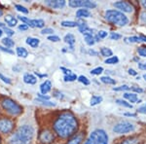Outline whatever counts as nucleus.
Returning <instances> with one entry per match:
<instances>
[{
  "label": "nucleus",
  "instance_id": "1",
  "mask_svg": "<svg viewBox=\"0 0 146 144\" xmlns=\"http://www.w3.org/2000/svg\"><path fill=\"white\" fill-rule=\"evenodd\" d=\"M78 122L74 115L70 112H63L58 116L54 124V129L58 136L67 138L72 136L77 131Z\"/></svg>",
  "mask_w": 146,
  "mask_h": 144
},
{
  "label": "nucleus",
  "instance_id": "2",
  "mask_svg": "<svg viewBox=\"0 0 146 144\" xmlns=\"http://www.w3.org/2000/svg\"><path fill=\"white\" fill-rule=\"evenodd\" d=\"M34 135L33 127L28 125L19 127L15 133L12 134L9 143L10 144H30Z\"/></svg>",
  "mask_w": 146,
  "mask_h": 144
},
{
  "label": "nucleus",
  "instance_id": "3",
  "mask_svg": "<svg viewBox=\"0 0 146 144\" xmlns=\"http://www.w3.org/2000/svg\"><path fill=\"white\" fill-rule=\"evenodd\" d=\"M105 19L109 23H114V25L124 27L129 23V20L123 13L116 10H108L105 13Z\"/></svg>",
  "mask_w": 146,
  "mask_h": 144
},
{
  "label": "nucleus",
  "instance_id": "4",
  "mask_svg": "<svg viewBox=\"0 0 146 144\" xmlns=\"http://www.w3.org/2000/svg\"><path fill=\"white\" fill-rule=\"evenodd\" d=\"M84 144H108V136L102 129H96Z\"/></svg>",
  "mask_w": 146,
  "mask_h": 144
},
{
  "label": "nucleus",
  "instance_id": "5",
  "mask_svg": "<svg viewBox=\"0 0 146 144\" xmlns=\"http://www.w3.org/2000/svg\"><path fill=\"white\" fill-rule=\"evenodd\" d=\"M1 105L7 112L10 113L11 115H14V116L20 115L21 113L23 112L22 106L16 102L15 100H11V98H3V100H1Z\"/></svg>",
  "mask_w": 146,
  "mask_h": 144
},
{
  "label": "nucleus",
  "instance_id": "6",
  "mask_svg": "<svg viewBox=\"0 0 146 144\" xmlns=\"http://www.w3.org/2000/svg\"><path fill=\"white\" fill-rule=\"evenodd\" d=\"M135 129V126L129 122H122L117 124L113 127V131L116 133H127L133 131Z\"/></svg>",
  "mask_w": 146,
  "mask_h": 144
},
{
  "label": "nucleus",
  "instance_id": "7",
  "mask_svg": "<svg viewBox=\"0 0 146 144\" xmlns=\"http://www.w3.org/2000/svg\"><path fill=\"white\" fill-rule=\"evenodd\" d=\"M14 129V122L8 118H1L0 119V133H10Z\"/></svg>",
  "mask_w": 146,
  "mask_h": 144
},
{
  "label": "nucleus",
  "instance_id": "8",
  "mask_svg": "<svg viewBox=\"0 0 146 144\" xmlns=\"http://www.w3.org/2000/svg\"><path fill=\"white\" fill-rule=\"evenodd\" d=\"M69 6L72 7V8L83 7V8L93 9V8H96V4L95 2L89 1V0H71V1H69Z\"/></svg>",
  "mask_w": 146,
  "mask_h": 144
},
{
  "label": "nucleus",
  "instance_id": "9",
  "mask_svg": "<svg viewBox=\"0 0 146 144\" xmlns=\"http://www.w3.org/2000/svg\"><path fill=\"white\" fill-rule=\"evenodd\" d=\"M54 139H55V135L49 129H45L39 134V140L43 144H50L53 142Z\"/></svg>",
  "mask_w": 146,
  "mask_h": 144
},
{
  "label": "nucleus",
  "instance_id": "10",
  "mask_svg": "<svg viewBox=\"0 0 146 144\" xmlns=\"http://www.w3.org/2000/svg\"><path fill=\"white\" fill-rule=\"evenodd\" d=\"M114 6L116 7L117 9H119V10H121V11H123V12H127V13H131V12L133 11V5H131L129 2H127V1L115 2Z\"/></svg>",
  "mask_w": 146,
  "mask_h": 144
},
{
  "label": "nucleus",
  "instance_id": "11",
  "mask_svg": "<svg viewBox=\"0 0 146 144\" xmlns=\"http://www.w3.org/2000/svg\"><path fill=\"white\" fill-rule=\"evenodd\" d=\"M45 4L53 9H60L65 6L64 0H47L45 1Z\"/></svg>",
  "mask_w": 146,
  "mask_h": 144
},
{
  "label": "nucleus",
  "instance_id": "12",
  "mask_svg": "<svg viewBox=\"0 0 146 144\" xmlns=\"http://www.w3.org/2000/svg\"><path fill=\"white\" fill-rule=\"evenodd\" d=\"M51 90H52V83L49 80H47L44 83H42L41 86H40V91H41V93L43 94H48Z\"/></svg>",
  "mask_w": 146,
  "mask_h": 144
},
{
  "label": "nucleus",
  "instance_id": "13",
  "mask_svg": "<svg viewBox=\"0 0 146 144\" xmlns=\"http://www.w3.org/2000/svg\"><path fill=\"white\" fill-rule=\"evenodd\" d=\"M23 81H25V83H27V84L34 85V84H36L37 79L34 75L29 74V73H27V74L23 75Z\"/></svg>",
  "mask_w": 146,
  "mask_h": 144
},
{
  "label": "nucleus",
  "instance_id": "14",
  "mask_svg": "<svg viewBox=\"0 0 146 144\" xmlns=\"http://www.w3.org/2000/svg\"><path fill=\"white\" fill-rule=\"evenodd\" d=\"M5 22L9 27H16L18 23V19L15 18L14 16L12 15H6L5 16Z\"/></svg>",
  "mask_w": 146,
  "mask_h": 144
},
{
  "label": "nucleus",
  "instance_id": "15",
  "mask_svg": "<svg viewBox=\"0 0 146 144\" xmlns=\"http://www.w3.org/2000/svg\"><path fill=\"white\" fill-rule=\"evenodd\" d=\"M82 140H83V133H79L74 135L72 138H70L67 144H80Z\"/></svg>",
  "mask_w": 146,
  "mask_h": 144
},
{
  "label": "nucleus",
  "instance_id": "16",
  "mask_svg": "<svg viewBox=\"0 0 146 144\" xmlns=\"http://www.w3.org/2000/svg\"><path fill=\"white\" fill-rule=\"evenodd\" d=\"M91 16V13L89 10L87 9H79L78 11L76 12V17L78 19H81V18H88Z\"/></svg>",
  "mask_w": 146,
  "mask_h": 144
},
{
  "label": "nucleus",
  "instance_id": "17",
  "mask_svg": "<svg viewBox=\"0 0 146 144\" xmlns=\"http://www.w3.org/2000/svg\"><path fill=\"white\" fill-rule=\"evenodd\" d=\"M45 25V22L43 20H31L30 21V27H39L42 28Z\"/></svg>",
  "mask_w": 146,
  "mask_h": 144
},
{
  "label": "nucleus",
  "instance_id": "18",
  "mask_svg": "<svg viewBox=\"0 0 146 144\" xmlns=\"http://www.w3.org/2000/svg\"><path fill=\"white\" fill-rule=\"evenodd\" d=\"M39 43H40V41H39V39H37V38L28 37V38L27 39V44L29 45V46L32 47V48H37Z\"/></svg>",
  "mask_w": 146,
  "mask_h": 144
},
{
  "label": "nucleus",
  "instance_id": "19",
  "mask_svg": "<svg viewBox=\"0 0 146 144\" xmlns=\"http://www.w3.org/2000/svg\"><path fill=\"white\" fill-rule=\"evenodd\" d=\"M64 42L65 43H67L68 45H70L72 48V45L75 43V37L74 35L71 34V33H68L64 36Z\"/></svg>",
  "mask_w": 146,
  "mask_h": 144
},
{
  "label": "nucleus",
  "instance_id": "20",
  "mask_svg": "<svg viewBox=\"0 0 146 144\" xmlns=\"http://www.w3.org/2000/svg\"><path fill=\"white\" fill-rule=\"evenodd\" d=\"M124 98H127L129 101H131V102H136V101L138 100L137 98V96H136L135 94H129V93H126L124 94Z\"/></svg>",
  "mask_w": 146,
  "mask_h": 144
},
{
  "label": "nucleus",
  "instance_id": "21",
  "mask_svg": "<svg viewBox=\"0 0 146 144\" xmlns=\"http://www.w3.org/2000/svg\"><path fill=\"white\" fill-rule=\"evenodd\" d=\"M16 52H17V55L20 56V58H27L28 55L27 51L25 50L23 47H18Z\"/></svg>",
  "mask_w": 146,
  "mask_h": 144
},
{
  "label": "nucleus",
  "instance_id": "22",
  "mask_svg": "<svg viewBox=\"0 0 146 144\" xmlns=\"http://www.w3.org/2000/svg\"><path fill=\"white\" fill-rule=\"evenodd\" d=\"M2 43H3V45H5L7 48H11V47H14V45H15L14 40H12L11 38H9V37H6V38L2 39Z\"/></svg>",
  "mask_w": 146,
  "mask_h": 144
},
{
  "label": "nucleus",
  "instance_id": "23",
  "mask_svg": "<svg viewBox=\"0 0 146 144\" xmlns=\"http://www.w3.org/2000/svg\"><path fill=\"white\" fill-rule=\"evenodd\" d=\"M62 25L63 27H78V23L70 22V21H63L62 23Z\"/></svg>",
  "mask_w": 146,
  "mask_h": 144
},
{
  "label": "nucleus",
  "instance_id": "24",
  "mask_svg": "<svg viewBox=\"0 0 146 144\" xmlns=\"http://www.w3.org/2000/svg\"><path fill=\"white\" fill-rule=\"evenodd\" d=\"M101 82H103V83L105 84H109V85H115L116 84V82H115L114 79H112V78L108 77V76H103L100 78Z\"/></svg>",
  "mask_w": 146,
  "mask_h": 144
},
{
  "label": "nucleus",
  "instance_id": "25",
  "mask_svg": "<svg viewBox=\"0 0 146 144\" xmlns=\"http://www.w3.org/2000/svg\"><path fill=\"white\" fill-rule=\"evenodd\" d=\"M101 101H102V98L101 96H92L91 98V105H96L98 104V103H100Z\"/></svg>",
  "mask_w": 146,
  "mask_h": 144
},
{
  "label": "nucleus",
  "instance_id": "26",
  "mask_svg": "<svg viewBox=\"0 0 146 144\" xmlns=\"http://www.w3.org/2000/svg\"><path fill=\"white\" fill-rule=\"evenodd\" d=\"M138 143H139V140H138V138L131 137V138L126 139V140H124L123 142H121L120 144H138Z\"/></svg>",
  "mask_w": 146,
  "mask_h": 144
},
{
  "label": "nucleus",
  "instance_id": "27",
  "mask_svg": "<svg viewBox=\"0 0 146 144\" xmlns=\"http://www.w3.org/2000/svg\"><path fill=\"white\" fill-rule=\"evenodd\" d=\"M100 53L103 56H110V58H111V56H112V51L108 48H101Z\"/></svg>",
  "mask_w": 146,
  "mask_h": 144
},
{
  "label": "nucleus",
  "instance_id": "28",
  "mask_svg": "<svg viewBox=\"0 0 146 144\" xmlns=\"http://www.w3.org/2000/svg\"><path fill=\"white\" fill-rule=\"evenodd\" d=\"M118 61L119 58L117 56H111V58H107L105 60V63H107V64H115V63H118Z\"/></svg>",
  "mask_w": 146,
  "mask_h": 144
},
{
  "label": "nucleus",
  "instance_id": "29",
  "mask_svg": "<svg viewBox=\"0 0 146 144\" xmlns=\"http://www.w3.org/2000/svg\"><path fill=\"white\" fill-rule=\"evenodd\" d=\"M85 40H86V43L88 45H90V46H93L96 42L95 38L93 37V35H87V36L85 37Z\"/></svg>",
  "mask_w": 146,
  "mask_h": 144
},
{
  "label": "nucleus",
  "instance_id": "30",
  "mask_svg": "<svg viewBox=\"0 0 146 144\" xmlns=\"http://www.w3.org/2000/svg\"><path fill=\"white\" fill-rule=\"evenodd\" d=\"M116 102L118 103L119 105H122V106H125V107H128V108H133V105L129 104V103H128L127 101H125L123 100H117Z\"/></svg>",
  "mask_w": 146,
  "mask_h": 144
},
{
  "label": "nucleus",
  "instance_id": "31",
  "mask_svg": "<svg viewBox=\"0 0 146 144\" xmlns=\"http://www.w3.org/2000/svg\"><path fill=\"white\" fill-rule=\"evenodd\" d=\"M77 79V76L75 74H69V75H65L64 76V81H66V82H72V81H74V80H76Z\"/></svg>",
  "mask_w": 146,
  "mask_h": 144
},
{
  "label": "nucleus",
  "instance_id": "32",
  "mask_svg": "<svg viewBox=\"0 0 146 144\" xmlns=\"http://www.w3.org/2000/svg\"><path fill=\"white\" fill-rule=\"evenodd\" d=\"M18 20H20V21H22L23 23H25V25H27L29 27V25H30V21L31 20H29L28 18L27 17H23V16H18Z\"/></svg>",
  "mask_w": 146,
  "mask_h": 144
},
{
  "label": "nucleus",
  "instance_id": "33",
  "mask_svg": "<svg viewBox=\"0 0 146 144\" xmlns=\"http://www.w3.org/2000/svg\"><path fill=\"white\" fill-rule=\"evenodd\" d=\"M78 80H79V82H81V83H83L84 85H86V86H88L89 84H90V81H89V79L87 77H85V76H79L78 77Z\"/></svg>",
  "mask_w": 146,
  "mask_h": 144
},
{
  "label": "nucleus",
  "instance_id": "34",
  "mask_svg": "<svg viewBox=\"0 0 146 144\" xmlns=\"http://www.w3.org/2000/svg\"><path fill=\"white\" fill-rule=\"evenodd\" d=\"M16 7V9L19 11V12H22V13H23V14H27L28 13V10L25 7H23V6H22V5H19V4H17V5L15 6Z\"/></svg>",
  "mask_w": 146,
  "mask_h": 144
},
{
  "label": "nucleus",
  "instance_id": "35",
  "mask_svg": "<svg viewBox=\"0 0 146 144\" xmlns=\"http://www.w3.org/2000/svg\"><path fill=\"white\" fill-rule=\"evenodd\" d=\"M36 101H38L39 103H41V104H43V105H46V106H55V103H53V102H50V101H48V100H36Z\"/></svg>",
  "mask_w": 146,
  "mask_h": 144
},
{
  "label": "nucleus",
  "instance_id": "36",
  "mask_svg": "<svg viewBox=\"0 0 146 144\" xmlns=\"http://www.w3.org/2000/svg\"><path fill=\"white\" fill-rule=\"evenodd\" d=\"M102 71H103V68L102 67H96V68H95V69L92 70L91 74H93V75H100Z\"/></svg>",
  "mask_w": 146,
  "mask_h": 144
},
{
  "label": "nucleus",
  "instance_id": "37",
  "mask_svg": "<svg viewBox=\"0 0 146 144\" xmlns=\"http://www.w3.org/2000/svg\"><path fill=\"white\" fill-rule=\"evenodd\" d=\"M129 86H127V85H123V86H120L118 88H113V91H116V92H119V91H127V90H129Z\"/></svg>",
  "mask_w": 146,
  "mask_h": 144
},
{
  "label": "nucleus",
  "instance_id": "38",
  "mask_svg": "<svg viewBox=\"0 0 146 144\" xmlns=\"http://www.w3.org/2000/svg\"><path fill=\"white\" fill-rule=\"evenodd\" d=\"M126 41L127 42H131V43H135V42H139L140 39H139V37H137V36H133V37H129V38H127Z\"/></svg>",
  "mask_w": 146,
  "mask_h": 144
},
{
  "label": "nucleus",
  "instance_id": "39",
  "mask_svg": "<svg viewBox=\"0 0 146 144\" xmlns=\"http://www.w3.org/2000/svg\"><path fill=\"white\" fill-rule=\"evenodd\" d=\"M41 33L42 34H53L54 33V29H52V28H49V27L44 28V29L41 31Z\"/></svg>",
  "mask_w": 146,
  "mask_h": 144
},
{
  "label": "nucleus",
  "instance_id": "40",
  "mask_svg": "<svg viewBox=\"0 0 146 144\" xmlns=\"http://www.w3.org/2000/svg\"><path fill=\"white\" fill-rule=\"evenodd\" d=\"M0 79H1L2 81L4 82V83H6V84H11V80L9 79L8 77H6V76H4L3 74H1V73H0Z\"/></svg>",
  "mask_w": 146,
  "mask_h": 144
},
{
  "label": "nucleus",
  "instance_id": "41",
  "mask_svg": "<svg viewBox=\"0 0 146 144\" xmlns=\"http://www.w3.org/2000/svg\"><path fill=\"white\" fill-rule=\"evenodd\" d=\"M48 40H50L52 42H58L60 41V37L56 36V35H51V36L48 37Z\"/></svg>",
  "mask_w": 146,
  "mask_h": 144
},
{
  "label": "nucleus",
  "instance_id": "42",
  "mask_svg": "<svg viewBox=\"0 0 146 144\" xmlns=\"http://www.w3.org/2000/svg\"><path fill=\"white\" fill-rule=\"evenodd\" d=\"M0 51L4 52V53H7V54H10V55H12V54H14V52L12 51L11 49L5 48V47H2V46H0Z\"/></svg>",
  "mask_w": 146,
  "mask_h": 144
},
{
  "label": "nucleus",
  "instance_id": "43",
  "mask_svg": "<svg viewBox=\"0 0 146 144\" xmlns=\"http://www.w3.org/2000/svg\"><path fill=\"white\" fill-rule=\"evenodd\" d=\"M138 54L142 56H146V47H141L138 49Z\"/></svg>",
  "mask_w": 146,
  "mask_h": 144
},
{
  "label": "nucleus",
  "instance_id": "44",
  "mask_svg": "<svg viewBox=\"0 0 146 144\" xmlns=\"http://www.w3.org/2000/svg\"><path fill=\"white\" fill-rule=\"evenodd\" d=\"M98 36L100 37V39H102V38H105V37L107 36V32H106V31H104V30H100V31L98 32Z\"/></svg>",
  "mask_w": 146,
  "mask_h": 144
},
{
  "label": "nucleus",
  "instance_id": "45",
  "mask_svg": "<svg viewBox=\"0 0 146 144\" xmlns=\"http://www.w3.org/2000/svg\"><path fill=\"white\" fill-rule=\"evenodd\" d=\"M3 30L5 31V33H6L7 35H9V36H12V35H14V33H15V32H14L13 30L10 29V28H8L7 27H6L5 28H3Z\"/></svg>",
  "mask_w": 146,
  "mask_h": 144
},
{
  "label": "nucleus",
  "instance_id": "46",
  "mask_svg": "<svg viewBox=\"0 0 146 144\" xmlns=\"http://www.w3.org/2000/svg\"><path fill=\"white\" fill-rule=\"evenodd\" d=\"M110 37H111V39H113V40H119L122 37V35L113 32V33H111V35H110Z\"/></svg>",
  "mask_w": 146,
  "mask_h": 144
},
{
  "label": "nucleus",
  "instance_id": "47",
  "mask_svg": "<svg viewBox=\"0 0 146 144\" xmlns=\"http://www.w3.org/2000/svg\"><path fill=\"white\" fill-rule=\"evenodd\" d=\"M138 112L142 113V114H146V105H143L138 108Z\"/></svg>",
  "mask_w": 146,
  "mask_h": 144
},
{
  "label": "nucleus",
  "instance_id": "48",
  "mask_svg": "<svg viewBox=\"0 0 146 144\" xmlns=\"http://www.w3.org/2000/svg\"><path fill=\"white\" fill-rule=\"evenodd\" d=\"M19 29L22 30V31H23V30H27L28 29V25H25V23H23V25H21L20 27H19Z\"/></svg>",
  "mask_w": 146,
  "mask_h": 144
},
{
  "label": "nucleus",
  "instance_id": "49",
  "mask_svg": "<svg viewBox=\"0 0 146 144\" xmlns=\"http://www.w3.org/2000/svg\"><path fill=\"white\" fill-rule=\"evenodd\" d=\"M60 69H62V70H63V72L65 73V75H69V74H72L71 70H69V69H66V68H64V67H60Z\"/></svg>",
  "mask_w": 146,
  "mask_h": 144
},
{
  "label": "nucleus",
  "instance_id": "50",
  "mask_svg": "<svg viewBox=\"0 0 146 144\" xmlns=\"http://www.w3.org/2000/svg\"><path fill=\"white\" fill-rule=\"evenodd\" d=\"M138 67H139V69H141V70H146V62L139 63V64H138Z\"/></svg>",
  "mask_w": 146,
  "mask_h": 144
},
{
  "label": "nucleus",
  "instance_id": "51",
  "mask_svg": "<svg viewBox=\"0 0 146 144\" xmlns=\"http://www.w3.org/2000/svg\"><path fill=\"white\" fill-rule=\"evenodd\" d=\"M38 98L39 100L41 98V100H49V98H50V96H43V94H38Z\"/></svg>",
  "mask_w": 146,
  "mask_h": 144
},
{
  "label": "nucleus",
  "instance_id": "52",
  "mask_svg": "<svg viewBox=\"0 0 146 144\" xmlns=\"http://www.w3.org/2000/svg\"><path fill=\"white\" fill-rule=\"evenodd\" d=\"M131 90H133V91H135V92H136V93H142V92H143V90H142V89H140V88H135V87H133V88H131Z\"/></svg>",
  "mask_w": 146,
  "mask_h": 144
},
{
  "label": "nucleus",
  "instance_id": "53",
  "mask_svg": "<svg viewBox=\"0 0 146 144\" xmlns=\"http://www.w3.org/2000/svg\"><path fill=\"white\" fill-rule=\"evenodd\" d=\"M129 74L133 75V76H135V75L137 74V72L135 71V70H133V69H129Z\"/></svg>",
  "mask_w": 146,
  "mask_h": 144
},
{
  "label": "nucleus",
  "instance_id": "54",
  "mask_svg": "<svg viewBox=\"0 0 146 144\" xmlns=\"http://www.w3.org/2000/svg\"><path fill=\"white\" fill-rule=\"evenodd\" d=\"M141 20H142L143 22L146 23V13H145V12H144V13L141 14Z\"/></svg>",
  "mask_w": 146,
  "mask_h": 144
},
{
  "label": "nucleus",
  "instance_id": "55",
  "mask_svg": "<svg viewBox=\"0 0 146 144\" xmlns=\"http://www.w3.org/2000/svg\"><path fill=\"white\" fill-rule=\"evenodd\" d=\"M89 54H91V55H94V56H98V53H96V51H94V50H90V51H89Z\"/></svg>",
  "mask_w": 146,
  "mask_h": 144
},
{
  "label": "nucleus",
  "instance_id": "56",
  "mask_svg": "<svg viewBox=\"0 0 146 144\" xmlns=\"http://www.w3.org/2000/svg\"><path fill=\"white\" fill-rule=\"evenodd\" d=\"M126 116H129V117H135V114H133V113H126Z\"/></svg>",
  "mask_w": 146,
  "mask_h": 144
},
{
  "label": "nucleus",
  "instance_id": "57",
  "mask_svg": "<svg viewBox=\"0 0 146 144\" xmlns=\"http://www.w3.org/2000/svg\"><path fill=\"white\" fill-rule=\"evenodd\" d=\"M139 39H140V41L146 42V37H144V36H139Z\"/></svg>",
  "mask_w": 146,
  "mask_h": 144
},
{
  "label": "nucleus",
  "instance_id": "58",
  "mask_svg": "<svg viewBox=\"0 0 146 144\" xmlns=\"http://www.w3.org/2000/svg\"><path fill=\"white\" fill-rule=\"evenodd\" d=\"M141 5H142V6L144 7V8L146 9V1H145V0H143V1H141Z\"/></svg>",
  "mask_w": 146,
  "mask_h": 144
},
{
  "label": "nucleus",
  "instance_id": "59",
  "mask_svg": "<svg viewBox=\"0 0 146 144\" xmlns=\"http://www.w3.org/2000/svg\"><path fill=\"white\" fill-rule=\"evenodd\" d=\"M0 27L2 28V29H3V28H5L6 27V25H4V23H0Z\"/></svg>",
  "mask_w": 146,
  "mask_h": 144
},
{
  "label": "nucleus",
  "instance_id": "60",
  "mask_svg": "<svg viewBox=\"0 0 146 144\" xmlns=\"http://www.w3.org/2000/svg\"><path fill=\"white\" fill-rule=\"evenodd\" d=\"M3 34V30L1 29V28H0V37H1V35Z\"/></svg>",
  "mask_w": 146,
  "mask_h": 144
},
{
  "label": "nucleus",
  "instance_id": "61",
  "mask_svg": "<svg viewBox=\"0 0 146 144\" xmlns=\"http://www.w3.org/2000/svg\"><path fill=\"white\" fill-rule=\"evenodd\" d=\"M2 16H3V11L0 10V17H2Z\"/></svg>",
  "mask_w": 146,
  "mask_h": 144
},
{
  "label": "nucleus",
  "instance_id": "62",
  "mask_svg": "<svg viewBox=\"0 0 146 144\" xmlns=\"http://www.w3.org/2000/svg\"><path fill=\"white\" fill-rule=\"evenodd\" d=\"M143 78H144V79L146 80V74H144V75H143Z\"/></svg>",
  "mask_w": 146,
  "mask_h": 144
},
{
  "label": "nucleus",
  "instance_id": "63",
  "mask_svg": "<svg viewBox=\"0 0 146 144\" xmlns=\"http://www.w3.org/2000/svg\"><path fill=\"white\" fill-rule=\"evenodd\" d=\"M0 143H1V140H0Z\"/></svg>",
  "mask_w": 146,
  "mask_h": 144
},
{
  "label": "nucleus",
  "instance_id": "64",
  "mask_svg": "<svg viewBox=\"0 0 146 144\" xmlns=\"http://www.w3.org/2000/svg\"><path fill=\"white\" fill-rule=\"evenodd\" d=\"M145 105H146V104H145Z\"/></svg>",
  "mask_w": 146,
  "mask_h": 144
}]
</instances>
